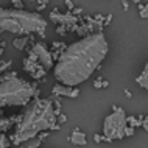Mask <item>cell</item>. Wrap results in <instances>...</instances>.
<instances>
[{
  "mask_svg": "<svg viewBox=\"0 0 148 148\" xmlns=\"http://www.w3.org/2000/svg\"><path fill=\"white\" fill-rule=\"evenodd\" d=\"M66 6H67V11H73V8H75V5H73V2L72 0H66Z\"/></svg>",
  "mask_w": 148,
  "mask_h": 148,
  "instance_id": "cell-22",
  "label": "cell"
},
{
  "mask_svg": "<svg viewBox=\"0 0 148 148\" xmlns=\"http://www.w3.org/2000/svg\"><path fill=\"white\" fill-rule=\"evenodd\" d=\"M31 49H33L36 56H38V61L42 64L45 70H50L51 67H55L53 66V55H51L49 47L44 42H33L31 44Z\"/></svg>",
  "mask_w": 148,
  "mask_h": 148,
  "instance_id": "cell-8",
  "label": "cell"
},
{
  "mask_svg": "<svg viewBox=\"0 0 148 148\" xmlns=\"http://www.w3.org/2000/svg\"><path fill=\"white\" fill-rule=\"evenodd\" d=\"M111 21H112V14H108L106 16V17H105V23H103V25H109V23H111Z\"/></svg>",
  "mask_w": 148,
  "mask_h": 148,
  "instance_id": "cell-24",
  "label": "cell"
},
{
  "mask_svg": "<svg viewBox=\"0 0 148 148\" xmlns=\"http://www.w3.org/2000/svg\"><path fill=\"white\" fill-rule=\"evenodd\" d=\"M25 143H27L25 148H39L41 143H42V140L39 137H33V139H30V140H27Z\"/></svg>",
  "mask_w": 148,
  "mask_h": 148,
  "instance_id": "cell-15",
  "label": "cell"
},
{
  "mask_svg": "<svg viewBox=\"0 0 148 148\" xmlns=\"http://www.w3.org/2000/svg\"><path fill=\"white\" fill-rule=\"evenodd\" d=\"M109 86V81H106V79H103V89H105V87H108Z\"/></svg>",
  "mask_w": 148,
  "mask_h": 148,
  "instance_id": "cell-32",
  "label": "cell"
},
{
  "mask_svg": "<svg viewBox=\"0 0 148 148\" xmlns=\"http://www.w3.org/2000/svg\"><path fill=\"white\" fill-rule=\"evenodd\" d=\"M128 2H130V0H122V5H123V10H125V11L130 10V3H128Z\"/></svg>",
  "mask_w": 148,
  "mask_h": 148,
  "instance_id": "cell-27",
  "label": "cell"
},
{
  "mask_svg": "<svg viewBox=\"0 0 148 148\" xmlns=\"http://www.w3.org/2000/svg\"><path fill=\"white\" fill-rule=\"evenodd\" d=\"M28 42L33 44V36H19V38H16L14 41H13V47L16 50H19V51H23V50H27V45H28Z\"/></svg>",
  "mask_w": 148,
  "mask_h": 148,
  "instance_id": "cell-11",
  "label": "cell"
},
{
  "mask_svg": "<svg viewBox=\"0 0 148 148\" xmlns=\"http://www.w3.org/2000/svg\"><path fill=\"white\" fill-rule=\"evenodd\" d=\"M94 87H95V89H103V78L101 77H98L94 81Z\"/></svg>",
  "mask_w": 148,
  "mask_h": 148,
  "instance_id": "cell-19",
  "label": "cell"
},
{
  "mask_svg": "<svg viewBox=\"0 0 148 148\" xmlns=\"http://www.w3.org/2000/svg\"><path fill=\"white\" fill-rule=\"evenodd\" d=\"M142 128H143V130H145L147 133H148V123H147V122H143V123H142Z\"/></svg>",
  "mask_w": 148,
  "mask_h": 148,
  "instance_id": "cell-31",
  "label": "cell"
},
{
  "mask_svg": "<svg viewBox=\"0 0 148 148\" xmlns=\"http://www.w3.org/2000/svg\"><path fill=\"white\" fill-rule=\"evenodd\" d=\"M94 142H97V143L103 142V136H100V134H95V136H94Z\"/></svg>",
  "mask_w": 148,
  "mask_h": 148,
  "instance_id": "cell-26",
  "label": "cell"
},
{
  "mask_svg": "<svg viewBox=\"0 0 148 148\" xmlns=\"http://www.w3.org/2000/svg\"><path fill=\"white\" fill-rule=\"evenodd\" d=\"M72 13H73L75 16H81L83 14V10H81V8H73V11H72Z\"/></svg>",
  "mask_w": 148,
  "mask_h": 148,
  "instance_id": "cell-28",
  "label": "cell"
},
{
  "mask_svg": "<svg viewBox=\"0 0 148 148\" xmlns=\"http://www.w3.org/2000/svg\"><path fill=\"white\" fill-rule=\"evenodd\" d=\"M134 133H136V128L126 125V128H125V137H131V136H134Z\"/></svg>",
  "mask_w": 148,
  "mask_h": 148,
  "instance_id": "cell-17",
  "label": "cell"
},
{
  "mask_svg": "<svg viewBox=\"0 0 148 148\" xmlns=\"http://www.w3.org/2000/svg\"><path fill=\"white\" fill-rule=\"evenodd\" d=\"M36 2H38V5H44V6H47V5H49L50 0H36Z\"/></svg>",
  "mask_w": 148,
  "mask_h": 148,
  "instance_id": "cell-29",
  "label": "cell"
},
{
  "mask_svg": "<svg viewBox=\"0 0 148 148\" xmlns=\"http://www.w3.org/2000/svg\"><path fill=\"white\" fill-rule=\"evenodd\" d=\"M136 83H137L140 87H143V89L148 90V62H147V66L143 67L142 73L139 75L137 78H136Z\"/></svg>",
  "mask_w": 148,
  "mask_h": 148,
  "instance_id": "cell-12",
  "label": "cell"
},
{
  "mask_svg": "<svg viewBox=\"0 0 148 148\" xmlns=\"http://www.w3.org/2000/svg\"><path fill=\"white\" fill-rule=\"evenodd\" d=\"M50 130H59L53 101L49 98H34L16 126L14 136H11L10 139L14 145H21L30 139L38 137L42 131Z\"/></svg>",
  "mask_w": 148,
  "mask_h": 148,
  "instance_id": "cell-2",
  "label": "cell"
},
{
  "mask_svg": "<svg viewBox=\"0 0 148 148\" xmlns=\"http://www.w3.org/2000/svg\"><path fill=\"white\" fill-rule=\"evenodd\" d=\"M14 120L16 119H0V133L11 130V126L14 125Z\"/></svg>",
  "mask_w": 148,
  "mask_h": 148,
  "instance_id": "cell-13",
  "label": "cell"
},
{
  "mask_svg": "<svg viewBox=\"0 0 148 148\" xmlns=\"http://www.w3.org/2000/svg\"><path fill=\"white\" fill-rule=\"evenodd\" d=\"M53 97H66V98H78L79 97V89L78 87H70V86H64V84H55L51 89Z\"/></svg>",
  "mask_w": 148,
  "mask_h": 148,
  "instance_id": "cell-9",
  "label": "cell"
},
{
  "mask_svg": "<svg viewBox=\"0 0 148 148\" xmlns=\"http://www.w3.org/2000/svg\"><path fill=\"white\" fill-rule=\"evenodd\" d=\"M126 125V114L123 108L114 106V112L108 115L103 122V136L109 137L111 140H120L125 137Z\"/></svg>",
  "mask_w": 148,
  "mask_h": 148,
  "instance_id": "cell-5",
  "label": "cell"
},
{
  "mask_svg": "<svg viewBox=\"0 0 148 148\" xmlns=\"http://www.w3.org/2000/svg\"><path fill=\"white\" fill-rule=\"evenodd\" d=\"M44 8H45V6H44V5H38V11H42Z\"/></svg>",
  "mask_w": 148,
  "mask_h": 148,
  "instance_id": "cell-34",
  "label": "cell"
},
{
  "mask_svg": "<svg viewBox=\"0 0 148 148\" xmlns=\"http://www.w3.org/2000/svg\"><path fill=\"white\" fill-rule=\"evenodd\" d=\"M109 45L103 33H94L67 45L53 67L55 79L59 84L77 87L89 79L101 67Z\"/></svg>",
  "mask_w": 148,
  "mask_h": 148,
  "instance_id": "cell-1",
  "label": "cell"
},
{
  "mask_svg": "<svg viewBox=\"0 0 148 148\" xmlns=\"http://www.w3.org/2000/svg\"><path fill=\"white\" fill-rule=\"evenodd\" d=\"M3 47H5V42H0V56H3V53H5Z\"/></svg>",
  "mask_w": 148,
  "mask_h": 148,
  "instance_id": "cell-30",
  "label": "cell"
},
{
  "mask_svg": "<svg viewBox=\"0 0 148 148\" xmlns=\"http://www.w3.org/2000/svg\"><path fill=\"white\" fill-rule=\"evenodd\" d=\"M69 140L73 143V145H78V147H84L87 143V137L84 133H81V131L78 130V128H75L73 131H72V136L69 137Z\"/></svg>",
  "mask_w": 148,
  "mask_h": 148,
  "instance_id": "cell-10",
  "label": "cell"
},
{
  "mask_svg": "<svg viewBox=\"0 0 148 148\" xmlns=\"http://www.w3.org/2000/svg\"><path fill=\"white\" fill-rule=\"evenodd\" d=\"M56 33L61 34V36H64L66 33H69V30H67V27H64V25H58V27H56Z\"/></svg>",
  "mask_w": 148,
  "mask_h": 148,
  "instance_id": "cell-18",
  "label": "cell"
},
{
  "mask_svg": "<svg viewBox=\"0 0 148 148\" xmlns=\"http://www.w3.org/2000/svg\"><path fill=\"white\" fill-rule=\"evenodd\" d=\"M38 137H39V139H41V140L44 142V140H45V139H47V137H49V133H47V131H42V133H41V134H39V136H38Z\"/></svg>",
  "mask_w": 148,
  "mask_h": 148,
  "instance_id": "cell-25",
  "label": "cell"
},
{
  "mask_svg": "<svg viewBox=\"0 0 148 148\" xmlns=\"http://www.w3.org/2000/svg\"><path fill=\"white\" fill-rule=\"evenodd\" d=\"M94 19H95V22L101 23V25L105 23V16H103V14H95V16H94ZM103 27H105V25H103Z\"/></svg>",
  "mask_w": 148,
  "mask_h": 148,
  "instance_id": "cell-20",
  "label": "cell"
},
{
  "mask_svg": "<svg viewBox=\"0 0 148 148\" xmlns=\"http://www.w3.org/2000/svg\"><path fill=\"white\" fill-rule=\"evenodd\" d=\"M66 122H67V117H66L64 114H59V115H58V123L61 125V123H66Z\"/></svg>",
  "mask_w": 148,
  "mask_h": 148,
  "instance_id": "cell-23",
  "label": "cell"
},
{
  "mask_svg": "<svg viewBox=\"0 0 148 148\" xmlns=\"http://www.w3.org/2000/svg\"><path fill=\"white\" fill-rule=\"evenodd\" d=\"M11 147V139L5 133H0V148H10Z\"/></svg>",
  "mask_w": 148,
  "mask_h": 148,
  "instance_id": "cell-14",
  "label": "cell"
},
{
  "mask_svg": "<svg viewBox=\"0 0 148 148\" xmlns=\"http://www.w3.org/2000/svg\"><path fill=\"white\" fill-rule=\"evenodd\" d=\"M38 84L21 78L17 72L0 77V109L6 106H27L39 95Z\"/></svg>",
  "mask_w": 148,
  "mask_h": 148,
  "instance_id": "cell-4",
  "label": "cell"
},
{
  "mask_svg": "<svg viewBox=\"0 0 148 148\" xmlns=\"http://www.w3.org/2000/svg\"><path fill=\"white\" fill-rule=\"evenodd\" d=\"M47 27H49V22L39 13L16 10V8L13 10L0 8V33L10 31L19 36H30L36 33L44 39Z\"/></svg>",
  "mask_w": 148,
  "mask_h": 148,
  "instance_id": "cell-3",
  "label": "cell"
},
{
  "mask_svg": "<svg viewBox=\"0 0 148 148\" xmlns=\"http://www.w3.org/2000/svg\"><path fill=\"white\" fill-rule=\"evenodd\" d=\"M133 2H134V3H137V5H139V3H140V0H133Z\"/></svg>",
  "mask_w": 148,
  "mask_h": 148,
  "instance_id": "cell-35",
  "label": "cell"
},
{
  "mask_svg": "<svg viewBox=\"0 0 148 148\" xmlns=\"http://www.w3.org/2000/svg\"><path fill=\"white\" fill-rule=\"evenodd\" d=\"M49 19L53 23H58V25H64L67 27V30L69 31H77L78 28V23L83 21L81 16H75L72 11H66V13L61 14V11L58 10V8H55L53 11L50 13Z\"/></svg>",
  "mask_w": 148,
  "mask_h": 148,
  "instance_id": "cell-7",
  "label": "cell"
},
{
  "mask_svg": "<svg viewBox=\"0 0 148 148\" xmlns=\"http://www.w3.org/2000/svg\"><path fill=\"white\" fill-rule=\"evenodd\" d=\"M125 95H126L128 98H131V92H130V90H125Z\"/></svg>",
  "mask_w": 148,
  "mask_h": 148,
  "instance_id": "cell-33",
  "label": "cell"
},
{
  "mask_svg": "<svg viewBox=\"0 0 148 148\" xmlns=\"http://www.w3.org/2000/svg\"><path fill=\"white\" fill-rule=\"evenodd\" d=\"M11 5H13L16 10H23V2L22 0H10Z\"/></svg>",
  "mask_w": 148,
  "mask_h": 148,
  "instance_id": "cell-16",
  "label": "cell"
},
{
  "mask_svg": "<svg viewBox=\"0 0 148 148\" xmlns=\"http://www.w3.org/2000/svg\"><path fill=\"white\" fill-rule=\"evenodd\" d=\"M27 58L23 59V70L27 72V73H30V77L33 79H42L44 77L47 75V70L44 69V66L41 62L38 61V56H36V53L33 51L31 47H27Z\"/></svg>",
  "mask_w": 148,
  "mask_h": 148,
  "instance_id": "cell-6",
  "label": "cell"
},
{
  "mask_svg": "<svg viewBox=\"0 0 148 148\" xmlns=\"http://www.w3.org/2000/svg\"><path fill=\"white\" fill-rule=\"evenodd\" d=\"M139 14H140L142 19H148V3L145 5V8H143L142 11H139Z\"/></svg>",
  "mask_w": 148,
  "mask_h": 148,
  "instance_id": "cell-21",
  "label": "cell"
}]
</instances>
